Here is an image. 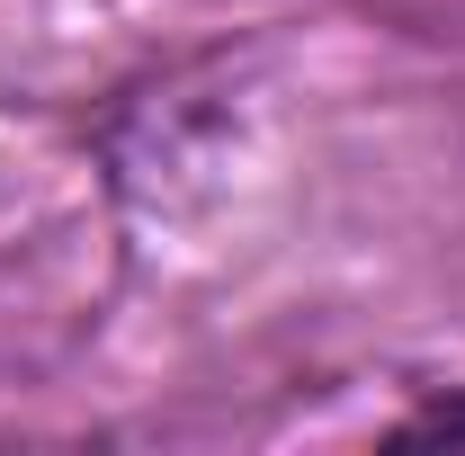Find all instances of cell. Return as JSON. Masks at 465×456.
I'll return each instance as SVG.
<instances>
[{"label": "cell", "instance_id": "obj_1", "mask_svg": "<svg viewBox=\"0 0 465 456\" xmlns=\"http://www.w3.org/2000/svg\"><path fill=\"white\" fill-rule=\"evenodd\" d=\"M394 439H465V394H430L420 411L394 421Z\"/></svg>", "mask_w": 465, "mask_h": 456}]
</instances>
